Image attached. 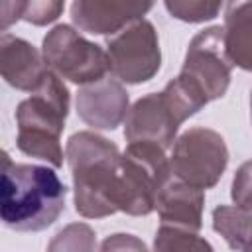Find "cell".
Segmentation results:
<instances>
[{
    "mask_svg": "<svg viewBox=\"0 0 252 252\" xmlns=\"http://www.w3.org/2000/svg\"><path fill=\"white\" fill-rule=\"evenodd\" d=\"M94 230L85 222H73L61 228L49 242V250H94Z\"/></svg>",
    "mask_w": 252,
    "mask_h": 252,
    "instance_id": "18",
    "label": "cell"
},
{
    "mask_svg": "<svg viewBox=\"0 0 252 252\" xmlns=\"http://www.w3.org/2000/svg\"><path fill=\"white\" fill-rule=\"evenodd\" d=\"M154 209L163 224H175L199 232L203 226L205 189L169 177L158 191Z\"/></svg>",
    "mask_w": 252,
    "mask_h": 252,
    "instance_id": "12",
    "label": "cell"
},
{
    "mask_svg": "<svg viewBox=\"0 0 252 252\" xmlns=\"http://www.w3.org/2000/svg\"><path fill=\"white\" fill-rule=\"evenodd\" d=\"M45 71L47 65L41 53L30 41L10 33L0 35V77L10 87L32 93Z\"/></svg>",
    "mask_w": 252,
    "mask_h": 252,
    "instance_id": "13",
    "label": "cell"
},
{
    "mask_svg": "<svg viewBox=\"0 0 252 252\" xmlns=\"http://www.w3.org/2000/svg\"><path fill=\"white\" fill-rule=\"evenodd\" d=\"M213 228L232 250L250 248V207L219 205L213 209Z\"/></svg>",
    "mask_w": 252,
    "mask_h": 252,
    "instance_id": "15",
    "label": "cell"
},
{
    "mask_svg": "<svg viewBox=\"0 0 252 252\" xmlns=\"http://www.w3.org/2000/svg\"><path fill=\"white\" fill-rule=\"evenodd\" d=\"M26 0H0V33L22 20Z\"/></svg>",
    "mask_w": 252,
    "mask_h": 252,
    "instance_id": "21",
    "label": "cell"
},
{
    "mask_svg": "<svg viewBox=\"0 0 252 252\" xmlns=\"http://www.w3.org/2000/svg\"><path fill=\"white\" fill-rule=\"evenodd\" d=\"M65 10V0H26L24 16L32 26H47L53 24Z\"/></svg>",
    "mask_w": 252,
    "mask_h": 252,
    "instance_id": "19",
    "label": "cell"
},
{
    "mask_svg": "<svg viewBox=\"0 0 252 252\" xmlns=\"http://www.w3.org/2000/svg\"><path fill=\"white\" fill-rule=\"evenodd\" d=\"M230 195H232V201L234 205H240V207H250V161H244L234 177H232V187H230Z\"/></svg>",
    "mask_w": 252,
    "mask_h": 252,
    "instance_id": "20",
    "label": "cell"
},
{
    "mask_svg": "<svg viewBox=\"0 0 252 252\" xmlns=\"http://www.w3.org/2000/svg\"><path fill=\"white\" fill-rule=\"evenodd\" d=\"M110 73L128 85H140L154 79L161 67V49L152 22L138 20L116 32L106 41Z\"/></svg>",
    "mask_w": 252,
    "mask_h": 252,
    "instance_id": "7",
    "label": "cell"
},
{
    "mask_svg": "<svg viewBox=\"0 0 252 252\" xmlns=\"http://www.w3.org/2000/svg\"><path fill=\"white\" fill-rule=\"evenodd\" d=\"M69 89L63 79L47 69L39 85L16 108L18 150L53 167H61V134L69 114Z\"/></svg>",
    "mask_w": 252,
    "mask_h": 252,
    "instance_id": "3",
    "label": "cell"
},
{
    "mask_svg": "<svg viewBox=\"0 0 252 252\" xmlns=\"http://www.w3.org/2000/svg\"><path fill=\"white\" fill-rule=\"evenodd\" d=\"M41 57L47 69L75 85L98 81L110 71L106 51L67 24L47 32L41 43Z\"/></svg>",
    "mask_w": 252,
    "mask_h": 252,
    "instance_id": "6",
    "label": "cell"
},
{
    "mask_svg": "<svg viewBox=\"0 0 252 252\" xmlns=\"http://www.w3.org/2000/svg\"><path fill=\"white\" fill-rule=\"evenodd\" d=\"M154 248L161 252H185V250H213L211 242L201 238L195 230L175 226V224H159L156 238H154Z\"/></svg>",
    "mask_w": 252,
    "mask_h": 252,
    "instance_id": "16",
    "label": "cell"
},
{
    "mask_svg": "<svg viewBox=\"0 0 252 252\" xmlns=\"http://www.w3.org/2000/svg\"><path fill=\"white\" fill-rule=\"evenodd\" d=\"M222 37L232 67L250 71V0L226 2Z\"/></svg>",
    "mask_w": 252,
    "mask_h": 252,
    "instance_id": "14",
    "label": "cell"
},
{
    "mask_svg": "<svg viewBox=\"0 0 252 252\" xmlns=\"http://www.w3.org/2000/svg\"><path fill=\"white\" fill-rule=\"evenodd\" d=\"M171 177L165 150L154 142H128L120 154L118 211L146 217L154 211L156 195Z\"/></svg>",
    "mask_w": 252,
    "mask_h": 252,
    "instance_id": "4",
    "label": "cell"
},
{
    "mask_svg": "<svg viewBox=\"0 0 252 252\" xmlns=\"http://www.w3.org/2000/svg\"><path fill=\"white\" fill-rule=\"evenodd\" d=\"M230 71L232 63L226 57L222 28L211 26L195 33L189 41L179 75L189 81L207 98V102H211L226 94Z\"/></svg>",
    "mask_w": 252,
    "mask_h": 252,
    "instance_id": "8",
    "label": "cell"
},
{
    "mask_svg": "<svg viewBox=\"0 0 252 252\" xmlns=\"http://www.w3.org/2000/svg\"><path fill=\"white\" fill-rule=\"evenodd\" d=\"M67 187L47 165L10 163L0 169V224L16 232H39L65 211Z\"/></svg>",
    "mask_w": 252,
    "mask_h": 252,
    "instance_id": "1",
    "label": "cell"
},
{
    "mask_svg": "<svg viewBox=\"0 0 252 252\" xmlns=\"http://www.w3.org/2000/svg\"><path fill=\"white\" fill-rule=\"evenodd\" d=\"M171 146V177L199 189H211L220 181L228 163V148L217 130L193 126L175 138Z\"/></svg>",
    "mask_w": 252,
    "mask_h": 252,
    "instance_id": "5",
    "label": "cell"
},
{
    "mask_svg": "<svg viewBox=\"0 0 252 252\" xmlns=\"http://www.w3.org/2000/svg\"><path fill=\"white\" fill-rule=\"evenodd\" d=\"M12 163V158H10V154L6 152V150H0V169H4L6 165H10Z\"/></svg>",
    "mask_w": 252,
    "mask_h": 252,
    "instance_id": "23",
    "label": "cell"
},
{
    "mask_svg": "<svg viewBox=\"0 0 252 252\" xmlns=\"http://www.w3.org/2000/svg\"><path fill=\"white\" fill-rule=\"evenodd\" d=\"M171 18L185 24H203L219 16L222 0H163Z\"/></svg>",
    "mask_w": 252,
    "mask_h": 252,
    "instance_id": "17",
    "label": "cell"
},
{
    "mask_svg": "<svg viewBox=\"0 0 252 252\" xmlns=\"http://www.w3.org/2000/svg\"><path fill=\"white\" fill-rule=\"evenodd\" d=\"M179 120L171 112L161 93L138 98L124 116V138L128 142H154L167 150L179 130Z\"/></svg>",
    "mask_w": 252,
    "mask_h": 252,
    "instance_id": "11",
    "label": "cell"
},
{
    "mask_svg": "<svg viewBox=\"0 0 252 252\" xmlns=\"http://www.w3.org/2000/svg\"><path fill=\"white\" fill-rule=\"evenodd\" d=\"M130 98L118 79L108 75L81 85L75 98L79 118L94 130H114L124 122Z\"/></svg>",
    "mask_w": 252,
    "mask_h": 252,
    "instance_id": "9",
    "label": "cell"
},
{
    "mask_svg": "<svg viewBox=\"0 0 252 252\" xmlns=\"http://www.w3.org/2000/svg\"><path fill=\"white\" fill-rule=\"evenodd\" d=\"M156 0H73V24L93 35H114L126 26L142 20Z\"/></svg>",
    "mask_w": 252,
    "mask_h": 252,
    "instance_id": "10",
    "label": "cell"
},
{
    "mask_svg": "<svg viewBox=\"0 0 252 252\" xmlns=\"http://www.w3.org/2000/svg\"><path fill=\"white\" fill-rule=\"evenodd\" d=\"M100 250H146V244L142 240H138L134 234H110L108 238H104V242L100 244Z\"/></svg>",
    "mask_w": 252,
    "mask_h": 252,
    "instance_id": "22",
    "label": "cell"
},
{
    "mask_svg": "<svg viewBox=\"0 0 252 252\" xmlns=\"http://www.w3.org/2000/svg\"><path fill=\"white\" fill-rule=\"evenodd\" d=\"M65 158L73 175L75 211L85 219L118 213V146L100 134L83 130L67 140Z\"/></svg>",
    "mask_w": 252,
    "mask_h": 252,
    "instance_id": "2",
    "label": "cell"
}]
</instances>
